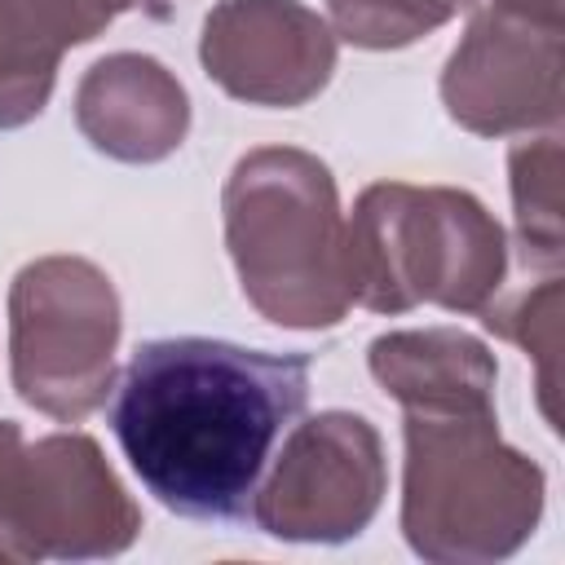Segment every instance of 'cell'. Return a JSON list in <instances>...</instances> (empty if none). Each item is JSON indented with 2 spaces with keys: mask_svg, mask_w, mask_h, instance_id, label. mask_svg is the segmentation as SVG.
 Listing matches in <instances>:
<instances>
[{
  "mask_svg": "<svg viewBox=\"0 0 565 565\" xmlns=\"http://www.w3.org/2000/svg\"><path fill=\"white\" fill-rule=\"evenodd\" d=\"M309 353L212 335L146 340L110 397V433L141 486L190 521H252L274 441L309 402Z\"/></svg>",
  "mask_w": 565,
  "mask_h": 565,
  "instance_id": "1",
  "label": "cell"
},
{
  "mask_svg": "<svg viewBox=\"0 0 565 565\" xmlns=\"http://www.w3.org/2000/svg\"><path fill=\"white\" fill-rule=\"evenodd\" d=\"M221 212L238 287L265 322L327 331L353 309L340 194L318 154L247 150L225 177Z\"/></svg>",
  "mask_w": 565,
  "mask_h": 565,
  "instance_id": "2",
  "label": "cell"
},
{
  "mask_svg": "<svg viewBox=\"0 0 565 565\" xmlns=\"http://www.w3.org/2000/svg\"><path fill=\"white\" fill-rule=\"evenodd\" d=\"M402 446V534L415 556L503 561L534 534L543 468L499 437L494 406L406 411Z\"/></svg>",
  "mask_w": 565,
  "mask_h": 565,
  "instance_id": "3",
  "label": "cell"
},
{
  "mask_svg": "<svg viewBox=\"0 0 565 565\" xmlns=\"http://www.w3.org/2000/svg\"><path fill=\"white\" fill-rule=\"evenodd\" d=\"M353 305L406 313L441 305L481 313L508 278V238L481 199L455 185L375 181L344 225Z\"/></svg>",
  "mask_w": 565,
  "mask_h": 565,
  "instance_id": "4",
  "label": "cell"
},
{
  "mask_svg": "<svg viewBox=\"0 0 565 565\" xmlns=\"http://www.w3.org/2000/svg\"><path fill=\"white\" fill-rule=\"evenodd\" d=\"M119 296L84 256H40L9 287V375L26 406L53 419L93 415L115 388Z\"/></svg>",
  "mask_w": 565,
  "mask_h": 565,
  "instance_id": "5",
  "label": "cell"
},
{
  "mask_svg": "<svg viewBox=\"0 0 565 565\" xmlns=\"http://www.w3.org/2000/svg\"><path fill=\"white\" fill-rule=\"evenodd\" d=\"M141 534V512L88 433L26 441L0 419V561L119 556Z\"/></svg>",
  "mask_w": 565,
  "mask_h": 565,
  "instance_id": "6",
  "label": "cell"
},
{
  "mask_svg": "<svg viewBox=\"0 0 565 565\" xmlns=\"http://www.w3.org/2000/svg\"><path fill=\"white\" fill-rule=\"evenodd\" d=\"M446 115L477 137L556 128L561 0H490L441 71Z\"/></svg>",
  "mask_w": 565,
  "mask_h": 565,
  "instance_id": "7",
  "label": "cell"
},
{
  "mask_svg": "<svg viewBox=\"0 0 565 565\" xmlns=\"http://www.w3.org/2000/svg\"><path fill=\"white\" fill-rule=\"evenodd\" d=\"M388 490L384 441L366 415L322 411L296 424L252 499V525L287 543L358 539Z\"/></svg>",
  "mask_w": 565,
  "mask_h": 565,
  "instance_id": "8",
  "label": "cell"
},
{
  "mask_svg": "<svg viewBox=\"0 0 565 565\" xmlns=\"http://www.w3.org/2000/svg\"><path fill=\"white\" fill-rule=\"evenodd\" d=\"M199 62L247 106H305L335 71V31L300 0H221L203 18Z\"/></svg>",
  "mask_w": 565,
  "mask_h": 565,
  "instance_id": "9",
  "label": "cell"
},
{
  "mask_svg": "<svg viewBox=\"0 0 565 565\" xmlns=\"http://www.w3.org/2000/svg\"><path fill=\"white\" fill-rule=\"evenodd\" d=\"M75 128L106 159L159 163L190 132V97L159 57L110 53L75 88Z\"/></svg>",
  "mask_w": 565,
  "mask_h": 565,
  "instance_id": "10",
  "label": "cell"
},
{
  "mask_svg": "<svg viewBox=\"0 0 565 565\" xmlns=\"http://www.w3.org/2000/svg\"><path fill=\"white\" fill-rule=\"evenodd\" d=\"M154 0H0V132L31 124L57 84L62 53Z\"/></svg>",
  "mask_w": 565,
  "mask_h": 565,
  "instance_id": "11",
  "label": "cell"
},
{
  "mask_svg": "<svg viewBox=\"0 0 565 565\" xmlns=\"http://www.w3.org/2000/svg\"><path fill=\"white\" fill-rule=\"evenodd\" d=\"M375 384L406 411H459L494 406L499 362L494 353L459 327L388 331L366 349Z\"/></svg>",
  "mask_w": 565,
  "mask_h": 565,
  "instance_id": "12",
  "label": "cell"
},
{
  "mask_svg": "<svg viewBox=\"0 0 565 565\" xmlns=\"http://www.w3.org/2000/svg\"><path fill=\"white\" fill-rule=\"evenodd\" d=\"M512 207H516V243L525 265L556 269L561 265V137L547 128L543 137L516 141L508 154Z\"/></svg>",
  "mask_w": 565,
  "mask_h": 565,
  "instance_id": "13",
  "label": "cell"
},
{
  "mask_svg": "<svg viewBox=\"0 0 565 565\" xmlns=\"http://www.w3.org/2000/svg\"><path fill=\"white\" fill-rule=\"evenodd\" d=\"M561 305H565V287L561 278H543L539 287L512 296L508 305H486L481 322L490 331H499L503 340L521 344L525 358H534L539 366V406L547 415L552 428H561L556 419V366H561Z\"/></svg>",
  "mask_w": 565,
  "mask_h": 565,
  "instance_id": "14",
  "label": "cell"
},
{
  "mask_svg": "<svg viewBox=\"0 0 565 565\" xmlns=\"http://www.w3.org/2000/svg\"><path fill=\"white\" fill-rule=\"evenodd\" d=\"M472 4L477 0H327V18L335 40L384 53L415 44Z\"/></svg>",
  "mask_w": 565,
  "mask_h": 565,
  "instance_id": "15",
  "label": "cell"
}]
</instances>
